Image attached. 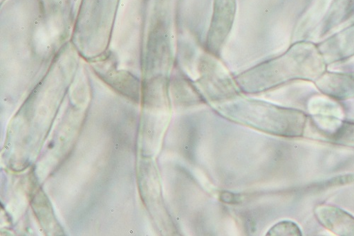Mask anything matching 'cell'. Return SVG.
I'll return each mask as SVG.
<instances>
[{
    "label": "cell",
    "instance_id": "cell-1",
    "mask_svg": "<svg viewBox=\"0 0 354 236\" xmlns=\"http://www.w3.org/2000/svg\"><path fill=\"white\" fill-rule=\"evenodd\" d=\"M239 102L230 105L229 110L225 109V112L238 120L262 127L264 131L275 135L286 137L304 135L308 121V115L304 112L267 103Z\"/></svg>",
    "mask_w": 354,
    "mask_h": 236
},
{
    "label": "cell",
    "instance_id": "cell-2",
    "mask_svg": "<svg viewBox=\"0 0 354 236\" xmlns=\"http://www.w3.org/2000/svg\"><path fill=\"white\" fill-rule=\"evenodd\" d=\"M315 217L324 228L342 236H354V217L333 204H318Z\"/></svg>",
    "mask_w": 354,
    "mask_h": 236
},
{
    "label": "cell",
    "instance_id": "cell-3",
    "mask_svg": "<svg viewBox=\"0 0 354 236\" xmlns=\"http://www.w3.org/2000/svg\"><path fill=\"white\" fill-rule=\"evenodd\" d=\"M316 84L321 92L339 100L354 97V76L346 74H326Z\"/></svg>",
    "mask_w": 354,
    "mask_h": 236
},
{
    "label": "cell",
    "instance_id": "cell-4",
    "mask_svg": "<svg viewBox=\"0 0 354 236\" xmlns=\"http://www.w3.org/2000/svg\"><path fill=\"white\" fill-rule=\"evenodd\" d=\"M234 0H216L211 28V40L225 39L227 35L234 16Z\"/></svg>",
    "mask_w": 354,
    "mask_h": 236
},
{
    "label": "cell",
    "instance_id": "cell-5",
    "mask_svg": "<svg viewBox=\"0 0 354 236\" xmlns=\"http://www.w3.org/2000/svg\"><path fill=\"white\" fill-rule=\"evenodd\" d=\"M328 138L337 144L354 149V123L338 120Z\"/></svg>",
    "mask_w": 354,
    "mask_h": 236
},
{
    "label": "cell",
    "instance_id": "cell-6",
    "mask_svg": "<svg viewBox=\"0 0 354 236\" xmlns=\"http://www.w3.org/2000/svg\"><path fill=\"white\" fill-rule=\"evenodd\" d=\"M268 235L301 236L302 231L296 223L283 221L272 227Z\"/></svg>",
    "mask_w": 354,
    "mask_h": 236
},
{
    "label": "cell",
    "instance_id": "cell-7",
    "mask_svg": "<svg viewBox=\"0 0 354 236\" xmlns=\"http://www.w3.org/2000/svg\"><path fill=\"white\" fill-rule=\"evenodd\" d=\"M221 199L225 203H233L237 202L238 199L235 194L225 192L221 194Z\"/></svg>",
    "mask_w": 354,
    "mask_h": 236
}]
</instances>
